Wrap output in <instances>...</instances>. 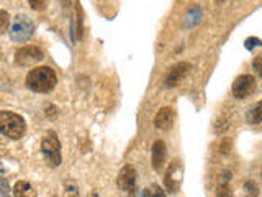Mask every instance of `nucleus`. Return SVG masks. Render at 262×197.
Wrapping results in <instances>:
<instances>
[{
	"mask_svg": "<svg viewBox=\"0 0 262 197\" xmlns=\"http://www.w3.org/2000/svg\"><path fill=\"white\" fill-rule=\"evenodd\" d=\"M64 187H66V197H79V189L74 181H68Z\"/></svg>",
	"mask_w": 262,
	"mask_h": 197,
	"instance_id": "obj_15",
	"label": "nucleus"
},
{
	"mask_svg": "<svg viewBox=\"0 0 262 197\" xmlns=\"http://www.w3.org/2000/svg\"><path fill=\"white\" fill-rule=\"evenodd\" d=\"M25 130H27V123L21 115L10 110H0V133L7 138L20 140L25 135Z\"/></svg>",
	"mask_w": 262,
	"mask_h": 197,
	"instance_id": "obj_2",
	"label": "nucleus"
},
{
	"mask_svg": "<svg viewBox=\"0 0 262 197\" xmlns=\"http://www.w3.org/2000/svg\"><path fill=\"white\" fill-rule=\"evenodd\" d=\"M15 60L20 66H30V64H35V63L43 60V51H41V49L35 45L23 46L16 51Z\"/></svg>",
	"mask_w": 262,
	"mask_h": 197,
	"instance_id": "obj_8",
	"label": "nucleus"
},
{
	"mask_svg": "<svg viewBox=\"0 0 262 197\" xmlns=\"http://www.w3.org/2000/svg\"><path fill=\"white\" fill-rule=\"evenodd\" d=\"M149 191H151V195H152V197H166V194H164L162 189H161L159 186H156V184L149 189Z\"/></svg>",
	"mask_w": 262,
	"mask_h": 197,
	"instance_id": "obj_22",
	"label": "nucleus"
},
{
	"mask_svg": "<svg viewBox=\"0 0 262 197\" xmlns=\"http://www.w3.org/2000/svg\"><path fill=\"white\" fill-rule=\"evenodd\" d=\"M233 95L236 98H246L256 90V79L249 74H243L233 82Z\"/></svg>",
	"mask_w": 262,
	"mask_h": 197,
	"instance_id": "obj_6",
	"label": "nucleus"
},
{
	"mask_svg": "<svg viewBox=\"0 0 262 197\" xmlns=\"http://www.w3.org/2000/svg\"><path fill=\"white\" fill-rule=\"evenodd\" d=\"M216 197H233V191L229 184H221L218 186V191H216Z\"/></svg>",
	"mask_w": 262,
	"mask_h": 197,
	"instance_id": "obj_17",
	"label": "nucleus"
},
{
	"mask_svg": "<svg viewBox=\"0 0 262 197\" xmlns=\"http://www.w3.org/2000/svg\"><path fill=\"white\" fill-rule=\"evenodd\" d=\"M260 174H262V172H260Z\"/></svg>",
	"mask_w": 262,
	"mask_h": 197,
	"instance_id": "obj_25",
	"label": "nucleus"
},
{
	"mask_svg": "<svg viewBox=\"0 0 262 197\" xmlns=\"http://www.w3.org/2000/svg\"><path fill=\"white\" fill-rule=\"evenodd\" d=\"M192 69V64L190 63H179L176 64L174 68H172L166 79H164V86L166 87H177L180 84V81L185 79L188 76V72Z\"/></svg>",
	"mask_w": 262,
	"mask_h": 197,
	"instance_id": "obj_9",
	"label": "nucleus"
},
{
	"mask_svg": "<svg viewBox=\"0 0 262 197\" xmlns=\"http://www.w3.org/2000/svg\"><path fill=\"white\" fill-rule=\"evenodd\" d=\"M216 2H223V0H216Z\"/></svg>",
	"mask_w": 262,
	"mask_h": 197,
	"instance_id": "obj_24",
	"label": "nucleus"
},
{
	"mask_svg": "<svg viewBox=\"0 0 262 197\" xmlns=\"http://www.w3.org/2000/svg\"><path fill=\"white\" fill-rule=\"evenodd\" d=\"M262 45V41L259 40V38H248V40H246L244 41V46L246 48H248V49H254V48H256V46H260Z\"/></svg>",
	"mask_w": 262,
	"mask_h": 197,
	"instance_id": "obj_20",
	"label": "nucleus"
},
{
	"mask_svg": "<svg viewBox=\"0 0 262 197\" xmlns=\"http://www.w3.org/2000/svg\"><path fill=\"white\" fill-rule=\"evenodd\" d=\"M35 33V23L27 15H16L10 27V38L16 43H23L33 36Z\"/></svg>",
	"mask_w": 262,
	"mask_h": 197,
	"instance_id": "obj_4",
	"label": "nucleus"
},
{
	"mask_svg": "<svg viewBox=\"0 0 262 197\" xmlns=\"http://www.w3.org/2000/svg\"><path fill=\"white\" fill-rule=\"evenodd\" d=\"M141 197H152L149 189H146V191H143V192H141Z\"/></svg>",
	"mask_w": 262,
	"mask_h": 197,
	"instance_id": "obj_23",
	"label": "nucleus"
},
{
	"mask_svg": "<svg viewBox=\"0 0 262 197\" xmlns=\"http://www.w3.org/2000/svg\"><path fill=\"white\" fill-rule=\"evenodd\" d=\"M8 27H10V15L5 10H0V35H4Z\"/></svg>",
	"mask_w": 262,
	"mask_h": 197,
	"instance_id": "obj_14",
	"label": "nucleus"
},
{
	"mask_svg": "<svg viewBox=\"0 0 262 197\" xmlns=\"http://www.w3.org/2000/svg\"><path fill=\"white\" fill-rule=\"evenodd\" d=\"M15 197H38L35 187H33L27 181H16L13 186Z\"/></svg>",
	"mask_w": 262,
	"mask_h": 197,
	"instance_id": "obj_12",
	"label": "nucleus"
},
{
	"mask_svg": "<svg viewBox=\"0 0 262 197\" xmlns=\"http://www.w3.org/2000/svg\"><path fill=\"white\" fill-rule=\"evenodd\" d=\"M25 84L33 92L48 94L56 87L57 76L54 69L48 68V66H39V68H35L28 72L27 79H25Z\"/></svg>",
	"mask_w": 262,
	"mask_h": 197,
	"instance_id": "obj_1",
	"label": "nucleus"
},
{
	"mask_svg": "<svg viewBox=\"0 0 262 197\" xmlns=\"http://www.w3.org/2000/svg\"><path fill=\"white\" fill-rule=\"evenodd\" d=\"M41 151H43V156L49 168H57L61 164V142L54 131H48L46 133L43 143H41Z\"/></svg>",
	"mask_w": 262,
	"mask_h": 197,
	"instance_id": "obj_3",
	"label": "nucleus"
},
{
	"mask_svg": "<svg viewBox=\"0 0 262 197\" xmlns=\"http://www.w3.org/2000/svg\"><path fill=\"white\" fill-rule=\"evenodd\" d=\"M244 189H246V192H248L249 197H257L259 195V189H257V186H256L254 181H246Z\"/></svg>",
	"mask_w": 262,
	"mask_h": 197,
	"instance_id": "obj_16",
	"label": "nucleus"
},
{
	"mask_svg": "<svg viewBox=\"0 0 262 197\" xmlns=\"http://www.w3.org/2000/svg\"><path fill=\"white\" fill-rule=\"evenodd\" d=\"M252 66H254V69H256L259 72V76L262 77V53L259 56L254 57V61H252Z\"/></svg>",
	"mask_w": 262,
	"mask_h": 197,
	"instance_id": "obj_21",
	"label": "nucleus"
},
{
	"mask_svg": "<svg viewBox=\"0 0 262 197\" xmlns=\"http://www.w3.org/2000/svg\"><path fill=\"white\" fill-rule=\"evenodd\" d=\"M117 186L121 189L123 192L126 194H133L136 189V171L131 164H126L123 166L121 171L118 172L117 178Z\"/></svg>",
	"mask_w": 262,
	"mask_h": 197,
	"instance_id": "obj_7",
	"label": "nucleus"
},
{
	"mask_svg": "<svg viewBox=\"0 0 262 197\" xmlns=\"http://www.w3.org/2000/svg\"><path fill=\"white\" fill-rule=\"evenodd\" d=\"M28 4L33 10H45L48 0H28Z\"/></svg>",
	"mask_w": 262,
	"mask_h": 197,
	"instance_id": "obj_19",
	"label": "nucleus"
},
{
	"mask_svg": "<svg viewBox=\"0 0 262 197\" xmlns=\"http://www.w3.org/2000/svg\"><path fill=\"white\" fill-rule=\"evenodd\" d=\"M246 119H248V122L252 123V125L262 122V101L254 105L251 110H248V117Z\"/></svg>",
	"mask_w": 262,
	"mask_h": 197,
	"instance_id": "obj_13",
	"label": "nucleus"
},
{
	"mask_svg": "<svg viewBox=\"0 0 262 197\" xmlns=\"http://www.w3.org/2000/svg\"><path fill=\"white\" fill-rule=\"evenodd\" d=\"M182 179H184V164L179 158L177 160H172L167 172H166V178H164V186H166L167 192L170 194H177L180 184H182Z\"/></svg>",
	"mask_w": 262,
	"mask_h": 197,
	"instance_id": "obj_5",
	"label": "nucleus"
},
{
	"mask_svg": "<svg viewBox=\"0 0 262 197\" xmlns=\"http://www.w3.org/2000/svg\"><path fill=\"white\" fill-rule=\"evenodd\" d=\"M166 158H167V146L162 140H158L152 145V168L154 171L161 172L164 164H166Z\"/></svg>",
	"mask_w": 262,
	"mask_h": 197,
	"instance_id": "obj_11",
	"label": "nucleus"
},
{
	"mask_svg": "<svg viewBox=\"0 0 262 197\" xmlns=\"http://www.w3.org/2000/svg\"><path fill=\"white\" fill-rule=\"evenodd\" d=\"M231 148H233L231 138H223V142L220 143V153H221V154H229V151H231Z\"/></svg>",
	"mask_w": 262,
	"mask_h": 197,
	"instance_id": "obj_18",
	"label": "nucleus"
},
{
	"mask_svg": "<svg viewBox=\"0 0 262 197\" xmlns=\"http://www.w3.org/2000/svg\"><path fill=\"white\" fill-rule=\"evenodd\" d=\"M176 120V112L172 107H162L154 117V127L158 130H170Z\"/></svg>",
	"mask_w": 262,
	"mask_h": 197,
	"instance_id": "obj_10",
	"label": "nucleus"
}]
</instances>
